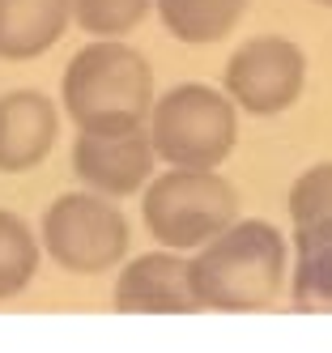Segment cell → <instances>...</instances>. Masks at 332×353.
<instances>
[{"label":"cell","instance_id":"cell-5","mask_svg":"<svg viewBox=\"0 0 332 353\" xmlns=\"http://www.w3.org/2000/svg\"><path fill=\"white\" fill-rule=\"evenodd\" d=\"M128 247H133V225L102 192H64L43 213V251L64 272H107L128 256Z\"/></svg>","mask_w":332,"mask_h":353},{"label":"cell","instance_id":"cell-15","mask_svg":"<svg viewBox=\"0 0 332 353\" xmlns=\"http://www.w3.org/2000/svg\"><path fill=\"white\" fill-rule=\"evenodd\" d=\"M286 205L294 225H332V162L306 166L294 179Z\"/></svg>","mask_w":332,"mask_h":353},{"label":"cell","instance_id":"cell-16","mask_svg":"<svg viewBox=\"0 0 332 353\" xmlns=\"http://www.w3.org/2000/svg\"><path fill=\"white\" fill-rule=\"evenodd\" d=\"M315 5H324V9H332V0H315Z\"/></svg>","mask_w":332,"mask_h":353},{"label":"cell","instance_id":"cell-2","mask_svg":"<svg viewBox=\"0 0 332 353\" xmlns=\"http://www.w3.org/2000/svg\"><path fill=\"white\" fill-rule=\"evenodd\" d=\"M60 103L77 132L145 128L153 111V68L137 47H124L119 39H94L68 60Z\"/></svg>","mask_w":332,"mask_h":353},{"label":"cell","instance_id":"cell-7","mask_svg":"<svg viewBox=\"0 0 332 353\" xmlns=\"http://www.w3.org/2000/svg\"><path fill=\"white\" fill-rule=\"evenodd\" d=\"M158 166V149H153L145 128L128 132H77L72 141V174L90 192L102 196H133L153 179Z\"/></svg>","mask_w":332,"mask_h":353},{"label":"cell","instance_id":"cell-13","mask_svg":"<svg viewBox=\"0 0 332 353\" xmlns=\"http://www.w3.org/2000/svg\"><path fill=\"white\" fill-rule=\"evenodd\" d=\"M43 260V243L17 213L0 209V302L30 290L35 272Z\"/></svg>","mask_w":332,"mask_h":353},{"label":"cell","instance_id":"cell-14","mask_svg":"<svg viewBox=\"0 0 332 353\" xmlns=\"http://www.w3.org/2000/svg\"><path fill=\"white\" fill-rule=\"evenodd\" d=\"M68 9L90 39H124L145 21L153 0H68Z\"/></svg>","mask_w":332,"mask_h":353},{"label":"cell","instance_id":"cell-9","mask_svg":"<svg viewBox=\"0 0 332 353\" xmlns=\"http://www.w3.org/2000/svg\"><path fill=\"white\" fill-rule=\"evenodd\" d=\"M60 111L39 90L0 94V174H26L56 149Z\"/></svg>","mask_w":332,"mask_h":353},{"label":"cell","instance_id":"cell-12","mask_svg":"<svg viewBox=\"0 0 332 353\" xmlns=\"http://www.w3.org/2000/svg\"><path fill=\"white\" fill-rule=\"evenodd\" d=\"M153 9L170 39L188 47H213L235 34L247 13V0H153Z\"/></svg>","mask_w":332,"mask_h":353},{"label":"cell","instance_id":"cell-3","mask_svg":"<svg viewBox=\"0 0 332 353\" xmlns=\"http://www.w3.org/2000/svg\"><path fill=\"white\" fill-rule=\"evenodd\" d=\"M141 217L158 247L200 251L230 221H239V192L217 170L170 166L141 188Z\"/></svg>","mask_w":332,"mask_h":353},{"label":"cell","instance_id":"cell-10","mask_svg":"<svg viewBox=\"0 0 332 353\" xmlns=\"http://www.w3.org/2000/svg\"><path fill=\"white\" fill-rule=\"evenodd\" d=\"M72 26L68 0H0V60H39Z\"/></svg>","mask_w":332,"mask_h":353},{"label":"cell","instance_id":"cell-6","mask_svg":"<svg viewBox=\"0 0 332 353\" xmlns=\"http://www.w3.org/2000/svg\"><path fill=\"white\" fill-rule=\"evenodd\" d=\"M226 94L230 103L247 115H286L302 90H306V56L302 47L281 39V34H260L235 47V56L226 60Z\"/></svg>","mask_w":332,"mask_h":353},{"label":"cell","instance_id":"cell-11","mask_svg":"<svg viewBox=\"0 0 332 353\" xmlns=\"http://www.w3.org/2000/svg\"><path fill=\"white\" fill-rule=\"evenodd\" d=\"M294 251L290 307L302 315H332V225H298Z\"/></svg>","mask_w":332,"mask_h":353},{"label":"cell","instance_id":"cell-4","mask_svg":"<svg viewBox=\"0 0 332 353\" xmlns=\"http://www.w3.org/2000/svg\"><path fill=\"white\" fill-rule=\"evenodd\" d=\"M149 141L166 166H196L217 170L239 145V107L226 90L213 85H175L153 98L149 111Z\"/></svg>","mask_w":332,"mask_h":353},{"label":"cell","instance_id":"cell-8","mask_svg":"<svg viewBox=\"0 0 332 353\" xmlns=\"http://www.w3.org/2000/svg\"><path fill=\"white\" fill-rule=\"evenodd\" d=\"M111 302L119 315H196L200 298L192 290V260L170 247L128 260L115 276Z\"/></svg>","mask_w":332,"mask_h":353},{"label":"cell","instance_id":"cell-1","mask_svg":"<svg viewBox=\"0 0 332 353\" xmlns=\"http://www.w3.org/2000/svg\"><path fill=\"white\" fill-rule=\"evenodd\" d=\"M281 285H286V239L268 221H230L192 260V290L200 311H268Z\"/></svg>","mask_w":332,"mask_h":353}]
</instances>
